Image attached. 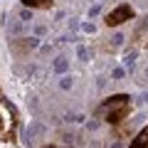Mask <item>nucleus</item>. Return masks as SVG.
<instances>
[{"instance_id":"nucleus-1","label":"nucleus","mask_w":148,"mask_h":148,"mask_svg":"<svg viewBox=\"0 0 148 148\" xmlns=\"http://www.w3.org/2000/svg\"><path fill=\"white\" fill-rule=\"evenodd\" d=\"M128 114H131V96L128 94H114L109 99H104L101 106L96 109V116H104V121L111 126L123 123L128 119Z\"/></svg>"},{"instance_id":"nucleus-2","label":"nucleus","mask_w":148,"mask_h":148,"mask_svg":"<svg viewBox=\"0 0 148 148\" xmlns=\"http://www.w3.org/2000/svg\"><path fill=\"white\" fill-rule=\"evenodd\" d=\"M133 17H136V10H133L128 3H121V5H116L111 12H106L104 25L106 27H119V25H123V22L133 20Z\"/></svg>"},{"instance_id":"nucleus-3","label":"nucleus","mask_w":148,"mask_h":148,"mask_svg":"<svg viewBox=\"0 0 148 148\" xmlns=\"http://www.w3.org/2000/svg\"><path fill=\"white\" fill-rule=\"evenodd\" d=\"M37 45H40V40H37V37H20V40H12V42H10V49L17 54V57H22L25 52L35 49Z\"/></svg>"},{"instance_id":"nucleus-4","label":"nucleus","mask_w":148,"mask_h":148,"mask_svg":"<svg viewBox=\"0 0 148 148\" xmlns=\"http://www.w3.org/2000/svg\"><path fill=\"white\" fill-rule=\"evenodd\" d=\"M128 148H148V126H143L141 131L133 136V141L128 143Z\"/></svg>"},{"instance_id":"nucleus-5","label":"nucleus","mask_w":148,"mask_h":148,"mask_svg":"<svg viewBox=\"0 0 148 148\" xmlns=\"http://www.w3.org/2000/svg\"><path fill=\"white\" fill-rule=\"evenodd\" d=\"M22 5L30 8V10H37V8H49L52 0H22Z\"/></svg>"},{"instance_id":"nucleus-6","label":"nucleus","mask_w":148,"mask_h":148,"mask_svg":"<svg viewBox=\"0 0 148 148\" xmlns=\"http://www.w3.org/2000/svg\"><path fill=\"white\" fill-rule=\"evenodd\" d=\"M54 69H57V72H64V69H67V59H64V57H59L57 62H54Z\"/></svg>"},{"instance_id":"nucleus-7","label":"nucleus","mask_w":148,"mask_h":148,"mask_svg":"<svg viewBox=\"0 0 148 148\" xmlns=\"http://www.w3.org/2000/svg\"><path fill=\"white\" fill-rule=\"evenodd\" d=\"M69 86H72V79H69V77H64V79H62V89H69Z\"/></svg>"},{"instance_id":"nucleus-8","label":"nucleus","mask_w":148,"mask_h":148,"mask_svg":"<svg viewBox=\"0 0 148 148\" xmlns=\"http://www.w3.org/2000/svg\"><path fill=\"white\" fill-rule=\"evenodd\" d=\"M77 54H79L82 59H86V47H79V49H77Z\"/></svg>"},{"instance_id":"nucleus-9","label":"nucleus","mask_w":148,"mask_h":148,"mask_svg":"<svg viewBox=\"0 0 148 148\" xmlns=\"http://www.w3.org/2000/svg\"><path fill=\"white\" fill-rule=\"evenodd\" d=\"M42 148H69V146H54V143H49V146H42Z\"/></svg>"},{"instance_id":"nucleus-10","label":"nucleus","mask_w":148,"mask_h":148,"mask_svg":"<svg viewBox=\"0 0 148 148\" xmlns=\"http://www.w3.org/2000/svg\"><path fill=\"white\" fill-rule=\"evenodd\" d=\"M143 77H146V79H141V82H148V69H146V74H143Z\"/></svg>"},{"instance_id":"nucleus-11","label":"nucleus","mask_w":148,"mask_h":148,"mask_svg":"<svg viewBox=\"0 0 148 148\" xmlns=\"http://www.w3.org/2000/svg\"><path fill=\"white\" fill-rule=\"evenodd\" d=\"M143 101H146V104H148V94H146V96H143Z\"/></svg>"}]
</instances>
